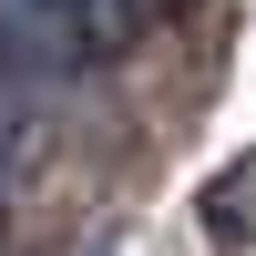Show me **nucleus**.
I'll return each mask as SVG.
<instances>
[{
    "label": "nucleus",
    "mask_w": 256,
    "mask_h": 256,
    "mask_svg": "<svg viewBox=\"0 0 256 256\" xmlns=\"http://www.w3.org/2000/svg\"><path fill=\"white\" fill-rule=\"evenodd\" d=\"M0 205H10V144H0Z\"/></svg>",
    "instance_id": "f03ea898"
},
{
    "label": "nucleus",
    "mask_w": 256,
    "mask_h": 256,
    "mask_svg": "<svg viewBox=\"0 0 256 256\" xmlns=\"http://www.w3.org/2000/svg\"><path fill=\"white\" fill-rule=\"evenodd\" d=\"M164 0H0V82H82L134 52Z\"/></svg>",
    "instance_id": "f257e3e1"
}]
</instances>
